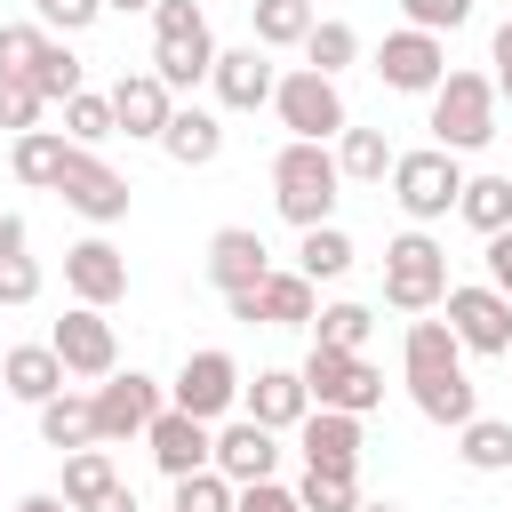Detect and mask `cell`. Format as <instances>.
<instances>
[{"mask_svg":"<svg viewBox=\"0 0 512 512\" xmlns=\"http://www.w3.org/2000/svg\"><path fill=\"white\" fill-rule=\"evenodd\" d=\"M400 368H408V400L424 408V424H472L480 416V392H472V376H464V344H456V328L448 320H408V344H400Z\"/></svg>","mask_w":512,"mask_h":512,"instance_id":"obj_1","label":"cell"},{"mask_svg":"<svg viewBox=\"0 0 512 512\" xmlns=\"http://www.w3.org/2000/svg\"><path fill=\"white\" fill-rule=\"evenodd\" d=\"M336 192H344V168H336L328 144L288 136V144L272 152V208H280L296 232H304V224H328V216H336Z\"/></svg>","mask_w":512,"mask_h":512,"instance_id":"obj_2","label":"cell"},{"mask_svg":"<svg viewBox=\"0 0 512 512\" xmlns=\"http://www.w3.org/2000/svg\"><path fill=\"white\" fill-rule=\"evenodd\" d=\"M208 64H216L208 16H200L192 0H152V72H160V88H168V96H176V88H200Z\"/></svg>","mask_w":512,"mask_h":512,"instance_id":"obj_3","label":"cell"},{"mask_svg":"<svg viewBox=\"0 0 512 512\" xmlns=\"http://www.w3.org/2000/svg\"><path fill=\"white\" fill-rule=\"evenodd\" d=\"M488 136H496V80L488 72H440V88H432V144L464 160Z\"/></svg>","mask_w":512,"mask_h":512,"instance_id":"obj_4","label":"cell"},{"mask_svg":"<svg viewBox=\"0 0 512 512\" xmlns=\"http://www.w3.org/2000/svg\"><path fill=\"white\" fill-rule=\"evenodd\" d=\"M384 176H392V200H400L408 224H440V216H456V192H464L456 152H440V144H424V152H392Z\"/></svg>","mask_w":512,"mask_h":512,"instance_id":"obj_5","label":"cell"},{"mask_svg":"<svg viewBox=\"0 0 512 512\" xmlns=\"http://www.w3.org/2000/svg\"><path fill=\"white\" fill-rule=\"evenodd\" d=\"M440 296H448V248L416 224L384 248V304L392 312H440Z\"/></svg>","mask_w":512,"mask_h":512,"instance_id":"obj_6","label":"cell"},{"mask_svg":"<svg viewBox=\"0 0 512 512\" xmlns=\"http://www.w3.org/2000/svg\"><path fill=\"white\" fill-rule=\"evenodd\" d=\"M272 112H280V128H288V136H304V144H328V136H344V128H352L344 88H336L328 72H312V64L272 80Z\"/></svg>","mask_w":512,"mask_h":512,"instance_id":"obj_7","label":"cell"},{"mask_svg":"<svg viewBox=\"0 0 512 512\" xmlns=\"http://www.w3.org/2000/svg\"><path fill=\"white\" fill-rule=\"evenodd\" d=\"M296 376H304L312 408H352V416L384 408V376H376V368H368L360 352H344V344H312Z\"/></svg>","mask_w":512,"mask_h":512,"instance_id":"obj_8","label":"cell"},{"mask_svg":"<svg viewBox=\"0 0 512 512\" xmlns=\"http://www.w3.org/2000/svg\"><path fill=\"white\" fill-rule=\"evenodd\" d=\"M56 200H64L72 216H88V224H120L128 200H136V184H128L112 160H96L88 144H72V160H64V176H56Z\"/></svg>","mask_w":512,"mask_h":512,"instance_id":"obj_9","label":"cell"},{"mask_svg":"<svg viewBox=\"0 0 512 512\" xmlns=\"http://www.w3.org/2000/svg\"><path fill=\"white\" fill-rule=\"evenodd\" d=\"M440 320L456 328V344H464V352H488V360H504V344H512V296H496L488 280H472V288H456V280H448V296H440Z\"/></svg>","mask_w":512,"mask_h":512,"instance_id":"obj_10","label":"cell"},{"mask_svg":"<svg viewBox=\"0 0 512 512\" xmlns=\"http://www.w3.org/2000/svg\"><path fill=\"white\" fill-rule=\"evenodd\" d=\"M48 344H56L64 376H88V384H104V376L120 368V336H112V320H104L96 304H72V312L48 328Z\"/></svg>","mask_w":512,"mask_h":512,"instance_id":"obj_11","label":"cell"},{"mask_svg":"<svg viewBox=\"0 0 512 512\" xmlns=\"http://www.w3.org/2000/svg\"><path fill=\"white\" fill-rule=\"evenodd\" d=\"M440 72H448L440 32H416V24L384 32V48H376V80H384V88H400V96H432V88H440Z\"/></svg>","mask_w":512,"mask_h":512,"instance_id":"obj_12","label":"cell"},{"mask_svg":"<svg viewBox=\"0 0 512 512\" xmlns=\"http://www.w3.org/2000/svg\"><path fill=\"white\" fill-rule=\"evenodd\" d=\"M168 392H176L168 408H184V416L216 424V416L240 400V360H232V352H216V344H208V352H184V368H176V384H168Z\"/></svg>","mask_w":512,"mask_h":512,"instance_id":"obj_13","label":"cell"},{"mask_svg":"<svg viewBox=\"0 0 512 512\" xmlns=\"http://www.w3.org/2000/svg\"><path fill=\"white\" fill-rule=\"evenodd\" d=\"M88 400H96V440H136V432L168 408V400H160V384H152L144 368H112Z\"/></svg>","mask_w":512,"mask_h":512,"instance_id":"obj_14","label":"cell"},{"mask_svg":"<svg viewBox=\"0 0 512 512\" xmlns=\"http://www.w3.org/2000/svg\"><path fill=\"white\" fill-rule=\"evenodd\" d=\"M64 288H72V304L112 312V304L128 296V256H120L104 232H88V240H72V248H64Z\"/></svg>","mask_w":512,"mask_h":512,"instance_id":"obj_15","label":"cell"},{"mask_svg":"<svg viewBox=\"0 0 512 512\" xmlns=\"http://www.w3.org/2000/svg\"><path fill=\"white\" fill-rule=\"evenodd\" d=\"M272 48H216V64H208V88H216V104L224 112H256V104H272Z\"/></svg>","mask_w":512,"mask_h":512,"instance_id":"obj_16","label":"cell"},{"mask_svg":"<svg viewBox=\"0 0 512 512\" xmlns=\"http://www.w3.org/2000/svg\"><path fill=\"white\" fill-rule=\"evenodd\" d=\"M296 448H304V472H360V416L352 408H304Z\"/></svg>","mask_w":512,"mask_h":512,"instance_id":"obj_17","label":"cell"},{"mask_svg":"<svg viewBox=\"0 0 512 512\" xmlns=\"http://www.w3.org/2000/svg\"><path fill=\"white\" fill-rule=\"evenodd\" d=\"M272 272V248H264V232H248V224H224V232H208V288L216 296H240V288H256Z\"/></svg>","mask_w":512,"mask_h":512,"instance_id":"obj_18","label":"cell"},{"mask_svg":"<svg viewBox=\"0 0 512 512\" xmlns=\"http://www.w3.org/2000/svg\"><path fill=\"white\" fill-rule=\"evenodd\" d=\"M208 464H216L232 488H248V480H272V464H280V432H264L256 416H232V424L216 432Z\"/></svg>","mask_w":512,"mask_h":512,"instance_id":"obj_19","label":"cell"},{"mask_svg":"<svg viewBox=\"0 0 512 512\" xmlns=\"http://www.w3.org/2000/svg\"><path fill=\"white\" fill-rule=\"evenodd\" d=\"M144 448H152V464H160L168 480H184V472H200V464H208L216 432H208L200 416H184V408H160V416L144 424Z\"/></svg>","mask_w":512,"mask_h":512,"instance_id":"obj_20","label":"cell"},{"mask_svg":"<svg viewBox=\"0 0 512 512\" xmlns=\"http://www.w3.org/2000/svg\"><path fill=\"white\" fill-rule=\"evenodd\" d=\"M168 112H176V96L160 88V72H120V80H112V128H120V136L160 144Z\"/></svg>","mask_w":512,"mask_h":512,"instance_id":"obj_21","label":"cell"},{"mask_svg":"<svg viewBox=\"0 0 512 512\" xmlns=\"http://www.w3.org/2000/svg\"><path fill=\"white\" fill-rule=\"evenodd\" d=\"M240 392H248V416H256L264 432H296L304 408H312V392H304L296 368H256V384H240Z\"/></svg>","mask_w":512,"mask_h":512,"instance_id":"obj_22","label":"cell"},{"mask_svg":"<svg viewBox=\"0 0 512 512\" xmlns=\"http://www.w3.org/2000/svg\"><path fill=\"white\" fill-rule=\"evenodd\" d=\"M160 152H168L176 168H208V160L224 152V120H216V112H200V104H176V112H168V128H160Z\"/></svg>","mask_w":512,"mask_h":512,"instance_id":"obj_23","label":"cell"},{"mask_svg":"<svg viewBox=\"0 0 512 512\" xmlns=\"http://www.w3.org/2000/svg\"><path fill=\"white\" fill-rule=\"evenodd\" d=\"M0 384H8L24 408H40L48 392H64V360H56V344H8V352H0Z\"/></svg>","mask_w":512,"mask_h":512,"instance_id":"obj_24","label":"cell"},{"mask_svg":"<svg viewBox=\"0 0 512 512\" xmlns=\"http://www.w3.org/2000/svg\"><path fill=\"white\" fill-rule=\"evenodd\" d=\"M64 160H72V136H64V128H24V136H16V152H8L16 184H32V192H56Z\"/></svg>","mask_w":512,"mask_h":512,"instance_id":"obj_25","label":"cell"},{"mask_svg":"<svg viewBox=\"0 0 512 512\" xmlns=\"http://www.w3.org/2000/svg\"><path fill=\"white\" fill-rule=\"evenodd\" d=\"M312 312H320V296H312L304 272H264L256 280V320L264 328H312Z\"/></svg>","mask_w":512,"mask_h":512,"instance_id":"obj_26","label":"cell"},{"mask_svg":"<svg viewBox=\"0 0 512 512\" xmlns=\"http://www.w3.org/2000/svg\"><path fill=\"white\" fill-rule=\"evenodd\" d=\"M40 440L64 448V456L72 448H96V400L88 392H48L40 400Z\"/></svg>","mask_w":512,"mask_h":512,"instance_id":"obj_27","label":"cell"},{"mask_svg":"<svg viewBox=\"0 0 512 512\" xmlns=\"http://www.w3.org/2000/svg\"><path fill=\"white\" fill-rule=\"evenodd\" d=\"M296 272H304L312 288H320V280H344V272H352V240H344L336 224H304V232H296Z\"/></svg>","mask_w":512,"mask_h":512,"instance_id":"obj_28","label":"cell"},{"mask_svg":"<svg viewBox=\"0 0 512 512\" xmlns=\"http://www.w3.org/2000/svg\"><path fill=\"white\" fill-rule=\"evenodd\" d=\"M456 216H464L480 240H488V232H504V224H512V176H464Z\"/></svg>","mask_w":512,"mask_h":512,"instance_id":"obj_29","label":"cell"},{"mask_svg":"<svg viewBox=\"0 0 512 512\" xmlns=\"http://www.w3.org/2000/svg\"><path fill=\"white\" fill-rule=\"evenodd\" d=\"M456 456L472 472H512V416H472L456 424Z\"/></svg>","mask_w":512,"mask_h":512,"instance_id":"obj_30","label":"cell"},{"mask_svg":"<svg viewBox=\"0 0 512 512\" xmlns=\"http://www.w3.org/2000/svg\"><path fill=\"white\" fill-rule=\"evenodd\" d=\"M248 24H256V48H304L312 0H248Z\"/></svg>","mask_w":512,"mask_h":512,"instance_id":"obj_31","label":"cell"},{"mask_svg":"<svg viewBox=\"0 0 512 512\" xmlns=\"http://www.w3.org/2000/svg\"><path fill=\"white\" fill-rule=\"evenodd\" d=\"M24 80L40 88V104H64V96H80V56H72L56 32H40V56H32Z\"/></svg>","mask_w":512,"mask_h":512,"instance_id":"obj_32","label":"cell"},{"mask_svg":"<svg viewBox=\"0 0 512 512\" xmlns=\"http://www.w3.org/2000/svg\"><path fill=\"white\" fill-rule=\"evenodd\" d=\"M352 56H360V32H352L344 16H312V32H304V64L336 80V72H344Z\"/></svg>","mask_w":512,"mask_h":512,"instance_id":"obj_33","label":"cell"},{"mask_svg":"<svg viewBox=\"0 0 512 512\" xmlns=\"http://www.w3.org/2000/svg\"><path fill=\"white\" fill-rule=\"evenodd\" d=\"M336 168H344V184H376V176L392 168L384 128H344V136H336Z\"/></svg>","mask_w":512,"mask_h":512,"instance_id":"obj_34","label":"cell"},{"mask_svg":"<svg viewBox=\"0 0 512 512\" xmlns=\"http://www.w3.org/2000/svg\"><path fill=\"white\" fill-rule=\"evenodd\" d=\"M112 480H120V472H112L104 440H96V448H72V456H64V504H72V512H80V504H96V496H104Z\"/></svg>","mask_w":512,"mask_h":512,"instance_id":"obj_35","label":"cell"},{"mask_svg":"<svg viewBox=\"0 0 512 512\" xmlns=\"http://www.w3.org/2000/svg\"><path fill=\"white\" fill-rule=\"evenodd\" d=\"M64 136H72V144H88V152H96L104 136H120V128H112V96H96V88L64 96Z\"/></svg>","mask_w":512,"mask_h":512,"instance_id":"obj_36","label":"cell"},{"mask_svg":"<svg viewBox=\"0 0 512 512\" xmlns=\"http://www.w3.org/2000/svg\"><path fill=\"white\" fill-rule=\"evenodd\" d=\"M368 328H376L368 304H320V312H312V344H344V352H360Z\"/></svg>","mask_w":512,"mask_h":512,"instance_id":"obj_37","label":"cell"},{"mask_svg":"<svg viewBox=\"0 0 512 512\" xmlns=\"http://www.w3.org/2000/svg\"><path fill=\"white\" fill-rule=\"evenodd\" d=\"M296 504L304 512H352L360 504V472H304L296 480Z\"/></svg>","mask_w":512,"mask_h":512,"instance_id":"obj_38","label":"cell"},{"mask_svg":"<svg viewBox=\"0 0 512 512\" xmlns=\"http://www.w3.org/2000/svg\"><path fill=\"white\" fill-rule=\"evenodd\" d=\"M232 496H240V488H232L216 464H200V472L176 480V512H232Z\"/></svg>","mask_w":512,"mask_h":512,"instance_id":"obj_39","label":"cell"},{"mask_svg":"<svg viewBox=\"0 0 512 512\" xmlns=\"http://www.w3.org/2000/svg\"><path fill=\"white\" fill-rule=\"evenodd\" d=\"M32 16H40V32H88L96 16H104V0H32Z\"/></svg>","mask_w":512,"mask_h":512,"instance_id":"obj_40","label":"cell"},{"mask_svg":"<svg viewBox=\"0 0 512 512\" xmlns=\"http://www.w3.org/2000/svg\"><path fill=\"white\" fill-rule=\"evenodd\" d=\"M40 56V24H0V80H24Z\"/></svg>","mask_w":512,"mask_h":512,"instance_id":"obj_41","label":"cell"},{"mask_svg":"<svg viewBox=\"0 0 512 512\" xmlns=\"http://www.w3.org/2000/svg\"><path fill=\"white\" fill-rule=\"evenodd\" d=\"M0 128H40V88L32 80H0Z\"/></svg>","mask_w":512,"mask_h":512,"instance_id":"obj_42","label":"cell"},{"mask_svg":"<svg viewBox=\"0 0 512 512\" xmlns=\"http://www.w3.org/2000/svg\"><path fill=\"white\" fill-rule=\"evenodd\" d=\"M32 296H40V264L24 248H8L0 256V304H32Z\"/></svg>","mask_w":512,"mask_h":512,"instance_id":"obj_43","label":"cell"},{"mask_svg":"<svg viewBox=\"0 0 512 512\" xmlns=\"http://www.w3.org/2000/svg\"><path fill=\"white\" fill-rule=\"evenodd\" d=\"M400 16H408L416 32H456V24L472 16V0H400Z\"/></svg>","mask_w":512,"mask_h":512,"instance_id":"obj_44","label":"cell"},{"mask_svg":"<svg viewBox=\"0 0 512 512\" xmlns=\"http://www.w3.org/2000/svg\"><path fill=\"white\" fill-rule=\"evenodd\" d=\"M232 512H304V504H296V488H280V480H248V488L232 496Z\"/></svg>","mask_w":512,"mask_h":512,"instance_id":"obj_45","label":"cell"},{"mask_svg":"<svg viewBox=\"0 0 512 512\" xmlns=\"http://www.w3.org/2000/svg\"><path fill=\"white\" fill-rule=\"evenodd\" d=\"M480 264H488V288H496V296H512V224H504V232H488V256H480Z\"/></svg>","mask_w":512,"mask_h":512,"instance_id":"obj_46","label":"cell"},{"mask_svg":"<svg viewBox=\"0 0 512 512\" xmlns=\"http://www.w3.org/2000/svg\"><path fill=\"white\" fill-rule=\"evenodd\" d=\"M80 512H136V488H128V480H112V488H104L96 504H80Z\"/></svg>","mask_w":512,"mask_h":512,"instance_id":"obj_47","label":"cell"},{"mask_svg":"<svg viewBox=\"0 0 512 512\" xmlns=\"http://www.w3.org/2000/svg\"><path fill=\"white\" fill-rule=\"evenodd\" d=\"M8 248H24V216H0V256Z\"/></svg>","mask_w":512,"mask_h":512,"instance_id":"obj_48","label":"cell"},{"mask_svg":"<svg viewBox=\"0 0 512 512\" xmlns=\"http://www.w3.org/2000/svg\"><path fill=\"white\" fill-rule=\"evenodd\" d=\"M496 72H512V16L496 24Z\"/></svg>","mask_w":512,"mask_h":512,"instance_id":"obj_49","label":"cell"},{"mask_svg":"<svg viewBox=\"0 0 512 512\" xmlns=\"http://www.w3.org/2000/svg\"><path fill=\"white\" fill-rule=\"evenodd\" d=\"M16 512H72V504H64V496H48V488H40V496H24V504H16Z\"/></svg>","mask_w":512,"mask_h":512,"instance_id":"obj_50","label":"cell"},{"mask_svg":"<svg viewBox=\"0 0 512 512\" xmlns=\"http://www.w3.org/2000/svg\"><path fill=\"white\" fill-rule=\"evenodd\" d=\"M496 104H512V72H496Z\"/></svg>","mask_w":512,"mask_h":512,"instance_id":"obj_51","label":"cell"},{"mask_svg":"<svg viewBox=\"0 0 512 512\" xmlns=\"http://www.w3.org/2000/svg\"><path fill=\"white\" fill-rule=\"evenodd\" d=\"M104 8H120V16H136V8H152V0H104Z\"/></svg>","mask_w":512,"mask_h":512,"instance_id":"obj_52","label":"cell"},{"mask_svg":"<svg viewBox=\"0 0 512 512\" xmlns=\"http://www.w3.org/2000/svg\"><path fill=\"white\" fill-rule=\"evenodd\" d=\"M352 512H400V504H368V496H360V504H352Z\"/></svg>","mask_w":512,"mask_h":512,"instance_id":"obj_53","label":"cell"},{"mask_svg":"<svg viewBox=\"0 0 512 512\" xmlns=\"http://www.w3.org/2000/svg\"><path fill=\"white\" fill-rule=\"evenodd\" d=\"M504 360H512V344H504Z\"/></svg>","mask_w":512,"mask_h":512,"instance_id":"obj_54","label":"cell"}]
</instances>
